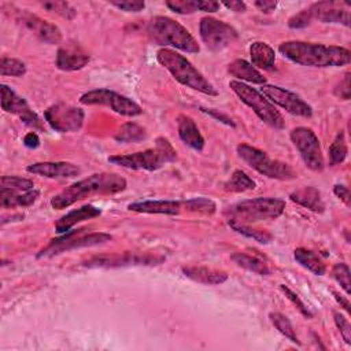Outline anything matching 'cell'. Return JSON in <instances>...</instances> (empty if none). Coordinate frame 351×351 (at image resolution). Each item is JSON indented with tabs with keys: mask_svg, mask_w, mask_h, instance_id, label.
<instances>
[{
	"mask_svg": "<svg viewBox=\"0 0 351 351\" xmlns=\"http://www.w3.org/2000/svg\"><path fill=\"white\" fill-rule=\"evenodd\" d=\"M130 211L144 214L177 215L185 210V200H138L128 204Z\"/></svg>",
	"mask_w": 351,
	"mask_h": 351,
	"instance_id": "21",
	"label": "cell"
},
{
	"mask_svg": "<svg viewBox=\"0 0 351 351\" xmlns=\"http://www.w3.org/2000/svg\"><path fill=\"white\" fill-rule=\"evenodd\" d=\"M215 203L207 197H192L185 200V210L203 215H213L215 213Z\"/></svg>",
	"mask_w": 351,
	"mask_h": 351,
	"instance_id": "37",
	"label": "cell"
},
{
	"mask_svg": "<svg viewBox=\"0 0 351 351\" xmlns=\"http://www.w3.org/2000/svg\"><path fill=\"white\" fill-rule=\"evenodd\" d=\"M311 21H313L311 11L308 8H304L288 19V26L291 29H303V27H307L311 23Z\"/></svg>",
	"mask_w": 351,
	"mask_h": 351,
	"instance_id": "43",
	"label": "cell"
},
{
	"mask_svg": "<svg viewBox=\"0 0 351 351\" xmlns=\"http://www.w3.org/2000/svg\"><path fill=\"white\" fill-rule=\"evenodd\" d=\"M156 60L160 66L169 70L174 80L181 85L208 96L218 95L214 85L180 52L171 48H160L156 52Z\"/></svg>",
	"mask_w": 351,
	"mask_h": 351,
	"instance_id": "3",
	"label": "cell"
},
{
	"mask_svg": "<svg viewBox=\"0 0 351 351\" xmlns=\"http://www.w3.org/2000/svg\"><path fill=\"white\" fill-rule=\"evenodd\" d=\"M250 56H251V64L255 69L271 70L274 67L276 52L269 44L263 41H254L251 44Z\"/></svg>",
	"mask_w": 351,
	"mask_h": 351,
	"instance_id": "28",
	"label": "cell"
},
{
	"mask_svg": "<svg viewBox=\"0 0 351 351\" xmlns=\"http://www.w3.org/2000/svg\"><path fill=\"white\" fill-rule=\"evenodd\" d=\"M40 196L38 189H32L27 192H19L8 188H0V204L3 208L14 207H27L33 204Z\"/></svg>",
	"mask_w": 351,
	"mask_h": 351,
	"instance_id": "26",
	"label": "cell"
},
{
	"mask_svg": "<svg viewBox=\"0 0 351 351\" xmlns=\"http://www.w3.org/2000/svg\"><path fill=\"white\" fill-rule=\"evenodd\" d=\"M112 239L111 234L96 232V233H84V229L80 230H69L58 239L51 240L44 248H41L37 254V258H52L62 252H67L77 248L93 247L103 243H107Z\"/></svg>",
	"mask_w": 351,
	"mask_h": 351,
	"instance_id": "9",
	"label": "cell"
},
{
	"mask_svg": "<svg viewBox=\"0 0 351 351\" xmlns=\"http://www.w3.org/2000/svg\"><path fill=\"white\" fill-rule=\"evenodd\" d=\"M285 210V202L278 197H254L240 200L228 206L223 215L228 221L252 223L258 221H269L278 218Z\"/></svg>",
	"mask_w": 351,
	"mask_h": 351,
	"instance_id": "6",
	"label": "cell"
},
{
	"mask_svg": "<svg viewBox=\"0 0 351 351\" xmlns=\"http://www.w3.org/2000/svg\"><path fill=\"white\" fill-rule=\"evenodd\" d=\"M332 295L335 296V299H336V302L340 304V307H343L347 313H350V302H348V299L347 298H343L341 295H339L336 291H333L332 289Z\"/></svg>",
	"mask_w": 351,
	"mask_h": 351,
	"instance_id": "53",
	"label": "cell"
},
{
	"mask_svg": "<svg viewBox=\"0 0 351 351\" xmlns=\"http://www.w3.org/2000/svg\"><path fill=\"white\" fill-rule=\"evenodd\" d=\"M177 130H178V137L184 144L191 147L195 151H202L204 147V138L196 126L195 121L185 115L180 114L177 117Z\"/></svg>",
	"mask_w": 351,
	"mask_h": 351,
	"instance_id": "22",
	"label": "cell"
},
{
	"mask_svg": "<svg viewBox=\"0 0 351 351\" xmlns=\"http://www.w3.org/2000/svg\"><path fill=\"white\" fill-rule=\"evenodd\" d=\"M228 223L239 234L254 239L255 241H258L261 244H269L273 240V234L265 229L252 228L250 223H241V222H234V221H228Z\"/></svg>",
	"mask_w": 351,
	"mask_h": 351,
	"instance_id": "32",
	"label": "cell"
},
{
	"mask_svg": "<svg viewBox=\"0 0 351 351\" xmlns=\"http://www.w3.org/2000/svg\"><path fill=\"white\" fill-rule=\"evenodd\" d=\"M199 32L202 41L211 51H222L239 38V33L233 26L213 16L200 19Z\"/></svg>",
	"mask_w": 351,
	"mask_h": 351,
	"instance_id": "12",
	"label": "cell"
},
{
	"mask_svg": "<svg viewBox=\"0 0 351 351\" xmlns=\"http://www.w3.org/2000/svg\"><path fill=\"white\" fill-rule=\"evenodd\" d=\"M0 188H8L19 192H27L34 189V184L32 180L19 177V176H3L0 178Z\"/></svg>",
	"mask_w": 351,
	"mask_h": 351,
	"instance_id": "38",
	"label": "cell"
},
{
	"mask_svg": "<svg viewBox=\"0 0 351 351\" xmlns=\"http://www.w3.org/2000/svg\"><path fill=\"white\" fill-rule=\"evenodd\" d=\"M101 214V210L92 206V204H85L80 208L71 210L67 214H64L60 219H58V222L55 223V229L59 234H64L67 233L74 225L82 222V221H88L92 218H96Z\"/></svg>",
	"mask_w": 351,
	"mask_h": 351,
	"instance_id": "23",
	"label": "cell"
},
{
	"mask_svg": "<svg viewBox=\"0 0 351 351\" xmlns=\"http://www.w3.org/2000/svg\"><path fill=\"white\" fill-rule=\"evenodd\" d=\"M229 88L239 96V99L244 104L252 108V111L261 118V121L274 129H284L285 123L282 115L276 108V106L269 101L259 90L236 80L229 82Z\"/></svg>",
	"mask_w": 351,
	"mask_h": 351,
	"instance_id": "8",
	"label": "cell"
},
{
	"mask_svg": "<svg viewBox=\"0 0 351 351\" xmlns=\"http://www.w3.org/2000/svg\"><path fill=\"white\" fill-rule=\"evenodd\" d=\"M332 277L341 285L344 292L350 295L351 292V281H350V269L344 262H339L332 267Z\"/></svg>",
	"mask_w": 351,
	"mask_h": 351,
	"instance_id": "40",
	"label": "cell"
},
{
	"mask_svg": "<svg viewBox=\"0 0 351 351\" xmlns=\"http://www.w3.org/2000/svg\"><path fill=\"white\" fill-rule=\"evenodd\" d=\"M80 103L86 106H95V104L107 106L114 112L125 117H137L143 114V108L136 101L106 88L85 92L84 95H81Z\"/></svg>",
	"mask_w": 351,
	"mask_h": 351,
	"instance_id": "10",
	"label": "cell"
},
{
	"mask_svg": "<svg viewBox=\"0 0 351 351\" xmlns=\"http://www.w3.org/2000/svg\"><path fill=\"white\" fill-rule=\"evenodd\" d=\"M176 159H177V152L166 137H158L154 148H148L145 151L133 152V154L108 156V162L115 166H121L132 170H147V171L159 170L166 163H171Z\"/></svg>",
	"mask_w": 351,
	"mask_h": 351,
	"instance_id": "5",
	"label": "cell"
},
{
	"mask_svg": "<svg viewBox=\"0 0 351 351\" xmlns=\"http://www.w3.org/2000/svg\"><path fill=\"white\" fill-rule=\"evenodd\" d=\"M126 188V180L115 173H95L73 182L51 199V206L55 210L70 207L78 200L92 195H115Z\"/></svg>",
	"mask_w": 351,
	"mask_h": 351,
	"instance_id": "2",
	"label": "cell"
},
{
	"mask_svg": "<svg viewBox=\"0 0 351 351\" xmlns=\"http://www.w3.org/2000/svg\"><path fill=\"white\" fill-rule=\"evenodd\" d=\"M89 60L90 56L82 47L74 43H69L58 49L55 64L59 70L75 71L85 67Z\"/></svg>",
	"mask_w": 351,
	"mask_h": 351,
	"instance_id": "18",
	"label": "cell"
},
{
	"mask_svg": "<svg viewBox=\"0 0 351 351\" xmlns=\"http://www.w3.org/2000/svg\"><path fill=\"white\" fill-rule=\"evenodd\" d=\"M289 138L295 148L299 151L304 165L314 170V171H322L325 167V160L321 149L319 140L317 134L313 132V129L306 126H298L292 129Z\"/></svg>",
	"mask_w": 351,
	"mask_h": 351,
	"instance_id": "11",
	"label": "cell"
},
{
	"mask_svg": "<svg viewBox=\"0 0 351 351\" xmlns=\"http://www.w3.org/2000/svg\"><path fill=\"white\" fill-rule=\"evenodd\" d=\"M19 21L41 41L47 44H59L62 41V33L58 26L53 23H49L37 15H33L30 12L22 11L19 12Z\"/></svg>",
	"mask_w": 351,
	"mask_h": 351,
	"instance_id": "19",
	"label": "cell"
},
{
	"mask_svg": "<svg viewBox=\"0 0 351 351\" xmlns=\"http://www.w3.org/2000/svg\"><path fill=\"white\" fill-rule=\"evenodd\" d=\"M280 289L284 292V295L292 302V304L300 311V314L302 315H304L306 318H313V313H311V310L304 304V302L291 289V288H288L287 285H284V284H281L280 285Z\"/></svg>",
	"mask_w": 351,
	"mask_h": 351,
	"instance_id": "41",
	"label": "cell"
},
{
	"mask_svg": "<svg viewBox=\"0 0 351 351\" xmlns=\"http://www.w3.org/2000/svg\"><path fill=\"white\" fill-rule=\"evenodd\" d=\"M148 37L162 48L173 47L184 52L197 53L200 47L189 30L169 16H154L147 25Z\"/></svg>",
	"mask_w": 351,
	"mask_h": 351,
	"instance_id": "4",
	"label": "cell"
},
{
	"mask_svg": "<svg viewBox=\"0 0 351 351\" xmlns=\"http://www.w3.org/2000/svg\"><path fill=\"white\" fill-rule=\"evenodd\" d=\"M254 5H255L259 11L269 14V12H271V11L276 10L277 1H271V0H258V1H254Z\"/></svg>",
	"mask_w": 351,
	"mask_h": 351,
	"instance_id": "50",
	"label": "cell"
},
{
	"mask_svg": "<svg viewBox=\"0 0 351 351\" xmlns=\"http://www.w3.org/2000/svg\"><path fill=\"white\" fill-rule=\"evenodd\" d=\"M333 193H335L347 207H350V204H351V197H350V191H348V188H347L346 185H343V184H336V185L333 186Z\"/></svg>",
	"mask_w": 351,
	"mask_h": 351,
	"instance_id": "48",
	"label": "cell"
},
{
	"mask_svg": "<svg viewBox=\"0 0 351 351\" xmlns=\"http://www.w3.org/2000/svg\"><path fill=\"white\" fill-rule=\"evenodd\" d=\"M26 71H27L26 64L19 59L3 56L0 60V73L3 77H7V75L23 77Z\"/></svg>",
	"mask_w": 351,
	"mask_h": 351,
	"instance_id": "36",
	"label": "cell"
},
{
	"mask_svg": "<svg viewBox=\"0 0 351 351\" xmlns=\"http://www.w3.org/2000/svg\"><path fill=\"white\" fill-rule=\"evenodd\" d=\"M335 96L339 97L340 100H348L351 95L350 89V73L344 74V78L339 82V85L335 88Z\"/></svg>",
	"mask_w": 351,
	"mask_h": 351,
	"instance_id": "46",
	"label": "cell"
},
{
	"mask_svg": "<svg viewBox=\"0 0 351 351\" xmlns=\"http://www.w3.org/2000/svg\"><path fill=\"white\" fill-rule=\"evenodd\" d=\"M228 73L236 78V81H245L251 84H258V85H265L266 78L263 74L255 69L250 62L244 59H236L228 66Z\"/></svg>",
	"mask_w": 351,
	"mask_h": 351,
	"instance_id": "25",
	"label": "cell"
},
{
	"mask_svg": "<svg viewBox=\"0 0 351 351\" xmlns=\"http://www.w3.org/2000/svg\"><path fill=\"white\" fill-rule=\"evenodd\" d=\"M261 93L269 101L280 106L289 114H293L298 117H304V118H310L313 115L311 107L300 96H298L296 93H293L285 88L265 84L261 88Z\"/></svg>",
	"mask_w": 351,
	"mask_h": 351,
	"instance_id": "15",
	"label": "cell"
},
{
	"mask_svg": "<svg viewBox=\"0 0 351 351\" xmlns=\"http://www.w3.org/2000/svg\"><path fill=\"white\" fill-rule=\"evenodd\" d=\"M269 318L271 321V324L274 325V328L282 335L285 336L288 340H291L295 344H300V341L298 340V336L295 333V329L291 324V321L281 313H270Z\"/></svg>",
	"mask_w": 351,
	"mask_h": 351,
	"instance_id": "35",
	"label": "cell"
},
{
	"mask_svg": "<svg viewBox=\"0 0 351 351\" xmlns=\"http://www.w3.org/2000/svg\"><path fill=\"white\" fill-rule=\"evenodd\" d=\"M230 259L240 267L256 273L259 276H269L270 274V269L267 266V263L256 256V255H250L245 252H234L230 255Z\"/></svg>",
	"mask_w": 351,
	"mask_h": 351,
	"instance_id": "30",
	"label": "cell"
},
{
	"mask_svg": "<svg viewBox=\"0 0 351 351\" xmlns=\"http://www.w3.org/2000/svg\"><path fill=\"white\" fill-rule=\"evenodd\" d=\"M0 92H1V108L5 112L14 114L16 117H19V119L33 128V129H38V130H44V125L43 121L40 119V117L30 108L29 103L19 96L16 92H14L8 85L1 84L0 86Z\"/></svg>",
	"mask_w": 351,
	"mask_h": 351,
	"instance_id": "16",
	"label": "cell"
},
{
	"mask_svg": "<svg viewBox=\"0 0 351 351\" xmlns=\"http://www.w3.org/2000/svg\"><path fill=\"white\" fill-rule=\"evenodd\" d=\"M182 273L192 281L204 285H219L228 280V274L223 270H217L206 266H185L182 267Z\"/></svg>",
	"mask_w": 351,
	"mask_h": 351,
	"instance_id": "24",
	"label": "cell"
},
{
	"mask_svg": "<svg viewBox=\"0 0 351 351\" xmlns=\"http://www.w3.org/2000/svg\"><path fill=\"white\" fill-rule=\"evenodd\" d=\"M195 4L199 11H204V12H217L221 5L219 3L213 0H195Z\"/></svg>",
	"mask_w": 351,
	"mask_h": 351,
	"instance_id": "49",
	"label": "cell"
},
{
	"mask_svg": "<svg viewBox=\"0 0 351 351\" xmlns=\"http://www.w3.org/2000/svg\"><path fill=\"white\" fill-rule=\"evenodd\" d=\"M165 261L162 255L149 252H119L114 255H100L93 256L84 262L85 267H101V269H115L125 266H151L159 265Z\"/></svg>",
	"mask_w": 351,
	"mask_h": 351,
	"instance_id": "13",
	"label": "cell"
},
{
	"mask_svg": "<svg viewBox=\"0 0 351 351\" xmlns=\"http://www.w3.org/2000/svg\"><path fill=\"white\" fill-rule=\"evenodd\" d=\"M222 5H225L228 10L230 11H234V12H244L247 5L244 1H240V0H232V1H222L221 3Z\"/></svg>",
	"mask_w": 351,
	"mask_h": 351,
	"instance_id": "51",
	"label": "cell"
},
{
	"mask_svg": "<svg viewBox=\"0 0 351 351\" xmlns=\"http://www.w3.org/2000/svg\"><path fill=\"white\" fill-rule=\"evenodd\" d=\"M27 173L47 178H73L80 174V167L70 162H37L26 167Z\"/></svg>",
	"mask_w": 351,
	"mask_h": 351,
	"instance_id": "20",
	"label": "cell"
},
{
	"mask_svg": "<svg viewBox=\"0 0 351 351\" xmlns=\"http://www.w3.org/2000/svg\"><path fill=\"white\" fill-rule=\"evenodd\" d=\"M236 151L245 165H248L251 169L256 170L262 176L280 181H291L298 177L295 170L288 163L271 159L265 151L256 147L243 143L237 145Z\"/></svg>",
	"mask_w": 351,
	"mask_h": 351,
	"instance_id": "7",
	"label": "cell"
},
{
	"mask_svg": "<svg viewBox=\"0 0 351 351\" xmlns=\"http://www.w3.org/2000/svg\"><path fill=\"white\" fill-rule=\"evenodd\" d=\"M289 199L314 213H324L325 210V203L321 197V192L314 186H302L291 192Z\"/></svg>",
	"mask_w": 351,
	"mask_h": 351,
	"instance_id": "27",
	"label": "cell"
},
{
	"mask_svg": "<svg viewBox=\"0 0 351 351\" xmlns=\"http://www.w3.org/2000/svg\"><path fill=\"white\" fill-rule=\"evenodd\" d=\"M347 154H348V148H347L344 132L340 130V132H337L333 143L329 147V163H330V166H336V165L343 163L347 158Z\"/></svg>",
	"mask_w": 351,
	"mask_h": 351,
	"instance_id": "34",
	"label": "cell"
},
{
	"mask_svg": "<svg viewBox=\"0 0 351 351\" xmlns=\"http://www.w3.org/2000/svg\"><path fill=\"white\" fill-rule=\"evenodd\" d=\"M23 144H25V147L32 148V149L37 148V147L40 145V138H38L37 133H34V132L27 133V134L23 137Z\"/></svg>",
	"mask_w": 351,
	"mask_h": 351,
	"instance_id": "52",
	"label": "cell"
},
{
	"mask_svg": "<svg viewBox=\"0 0 351 351\" xmlns=\"http://www.w3.org/2000/svg\"><path fill=\"white\" fill-rule=\"evenodd\" d=\"M225 189L230 192H245L255 189L256 184L255 181L243 170H234L230 176V178L225 182Z\"/></svg>",
	"mask_w": 351,
	"mask_h": 351,
	"instance_id": "33",
	"label": "cell"
},
{
	"mask_svg": "<svg viewBox=\"0 0 351 351\" xmlns=\"http://www.w3.org/2000/svg\"><path fill=\"white\" fill-rule=\"evenodd\" d=\"M111 5L126 11V12H138L143 11L145 7L144 1H137V0H125V1H111Z\"/></svg>",
	"mask_w": 351,
	"mask_h": 351,
	"instance_id": "45",
	"label": "cell"
},
{
	"mask_svg": "<svg viewBox=\"0 0 351 351\" xmlns=\"http://www.w3.org/2000/svg\"><path fill=\"white\" fill-rule=\"evenodd\" d=\"M278 51L291 62L310 67H340L348 64L351 60V52L344 47L298 40L281 43Z\"/></svg>",
	"mask_w": 351,
	"mask_h": 351,
	"instance_id": "1",
	"label": "cell"
},
{
	"mask_svg": "<svg viewBox=\"0 0 351 351\" xmlns=\"http://www.w3.org/2000/svg\"><path fill=\"white\" fill-rule=\"evenodd\" d=\"M41 5L47 11L55 12V14H58V15L66 18V19H73L77 14L75 8L71 7L67 1H53V0L52 1H43Z\"/></svg>",
	"mask_w": 351,
	"mask_h": 351,
	"instance_id": "39",
	"label": "cell"
},
{
	"mask_svg": "<svg viewBox=\"0 0 351 351\" xmlns=\"http://www.w3.org/2000/svg\"><path fill=\"white\" fill-rule=\"evenodd\" d=\"M145 138H147V130L136 122L123 123L118 129V132L114 134V140L118 141V143H123V144L138 143V141H143Z\"/></svg>",
	"mask_w": 351,
	"mask_h": 351,
	"instance_id": "31",
	"label": "cell"
},
{
	"mask_svg": "<svg viewBox=\"0 0 351 351\" xmlns=\"http://www.w3.org/2000/svg\"><path fill=\"white\" fill-rule=\"evenodd\" d=\"M166 5L181 15H186V14H193L197 11L195 0H169L166 1Z\"/></svg>",
	"mask_w": 351,
	"mask_h": 351,
	"instance_id": "42",
	"label": "cell"
},
{
	"mask_svg": "<svg viewBox=\"0 0 351 351\" xmlns=\"http://www.w3.org/2000/svg\"><path fill=\"white\" fill-rule=\"evenodd\" d=\"M313 19H318L324 23H340L350 26V11L347 3L340 1H318L308 7Z\"/></svg>",
	"mask_w": 351,
	"mask_h": 351,
	"instance_id": "17",
	"label": "cell"
},
{
	"mask_svg": "<svg viewBox=\"0 0 351 351\" xmlns=\"http://www.w3.org/2000/svg\"><path fill=\"white\" fill-rule=\"evenodd\" d=\"M200 110H202L203 112L208 114L210 117L215 118L217 121L223 122V123H225V125H228V126H232V128H234V126H236L230 117H228V115H226V114H223V112H219L218 110H214V108H200Z\"/></svg>",
	"mask_w": 351,
	"mask_h": 351,
	"instance_id": "47",
	"label": "cell"
},
{
	"mask_svg": "<svg viewBox=\"0 0 351 351\" xmlns=\"http://www.w3.org/2000/svg\"><path fill=\"white\" fill-rule=\"evenodd\" d=\"M84 118L85 112L82 108L66 103L52 104L44 111V119L47 123L59 133L78 132L82 128Z\"/></svg>",
	"mask_w": 351,
	"mask_h": 351,
	"instance_id": "14",
	"label": "cell"
},
{
	"mask_svg": "<svg viewBox=\"0 0 351 351\" xmlns=\"http://www.w3.org/2000/svg\"><path fill=\"white\" fill-rule=\"evenodd\" d=\"M333 318H335L336 326L340 330V335L343 336V340L347 344H351V325H350L348 319L344 315H341L340 313H337V311L333 313Z\"/></svg>",
	"mask_w": 351,
	"mask_h": 351,
	"instance_id": "44",
	"label": "cell"
},
{
	"mask_svg": "<svg viewBox=\"0 0 351 351\" xmlns=\"http://www.w3.org/2000/svg\"><path fill=\"white\" fill-rule=\"evenodd\" d=\"M293 258L300 266H303L315 276H324L326 273V265L324 263V261L315 252L304 247L296 248L293 251Z\"/></svg>",
	"mask_w": 351,
	"mask_h": 351,
	"instance_id": "29",
	"label": "cell"
}]
</instances>
